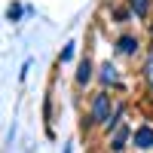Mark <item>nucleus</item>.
Listing matches in <instances>:
<instances>
[{
	"label": "nucleus",
	"instance_id": "obj_9",
	"mask_svg": "<svg viewBox=\"0 0 153 153\" xmlns=\"http://www.w3.org/2000/svg\"><path fill=\"white\" fill-rule=\"evenodd\" d=\"M71 58H74V46H68L65 52H61V61H71Z\"/></svg>",
	"mask_w": 153,
	"mask_h": 153
},
{
	"label": "nucleus",
	"instance_id": "obj_3",
	"mask_svg": "<svg viewBox=\"0 0 153 153\" xmlns=\"http://www.w3.org/2000/svg\"><path fill=\"white\" fill-rule=\"evenodd\" d=\"M117 49L123 55H132V52H138V37H132V34H126V37H120V43H117Z\"/></svg>",
	"mask_w": 153,
	"mask_h": 153
},
{
	"label": "nucleus",
	"instance_id": "obj_2",
	"mask_svg": "<svg viewBox=\"0 0 153 153\" xmlns=\"http://www.w3.org/2000/svg\"><path fill=\"white\" fill-rule=\"evenodd\" d=\"M135 147H138V150H150V147H153V129H150V126L135 129Z\"/></svg>",
	"mask_w": 153,
	"mask_h": 153
},
{
	"label": "nucleus",
	"instance_id": "obj_4",
	"mask_svg": "<svg viewBox=\"0 0 153 153\" xmlns=\"http://www.w3.org/2000/svg\"><path fill=\"white\" fill-rule=\"evenodd\" d=\"M126 138H129V126H120V129L113 132V141H110V147H113V150H123V147H126Z\"/></svg>",
	"mask_w": 153,
	"mask_h": 153
},
{
	"label": "nucleus",
	"instance_id": "obj_10",
	"mask_svg": "<svg viewBox=\"0 0 153 153\" xmlns=\"http://www.w3.org/2000/svg\"><path fill=\"white\" fill-rule=\"evenodd\" d=\"M65 153H71V147H68V150H65Z\"/></svg>",
	"mask_w": 153,
	"mask_h": 153
},
{
	"label": "nucleus",
	"instance_id": "obj_8",
	"mask_svg": "<svg viewBox=\"0 0 153 153\" xmlns=\"http://www.w3.org/2000/svg\"><path fill=\"white\" fill-rule=\"evenodd\" d=\"M144 74H147V83H150V92H153V52H150V58H147V68H144Z\"/></svg>",
	"mask_w": 153,
	"mask_h": 153
},
{
	"label": "nucleus",
	"instance_id": "obj_5",
	"mask_svg": "<svg viewBox=\"0 0 153 153\" xmlns=\"http://www.w3.org/2000/svg\"><path fill=\"white\" fill-rule=\"evenodd\" d=\"M89 76H92V65H89V58H83V61H80V71H76V83L86 86Z\"/></svg>",
	"mask_w": 153,
	"mask_h": 153
},
{
	"label": "nucleus",
	"instance_id": "obj_6",
	"mask_svg": "<svg viewBox=\"0 0 153 153\" xmlns=\"http://www.w3.org/2000/svg\"><path fill=\"white\" fill-rule=\"evenodd\" d=\"M129 9L135 12V16H147V12H150V0H129Z\"/></svg>",
	"mask_w": 153,
	"mask_h": 153
},
{
	"label": "nucleus",
	"instance_id": "obj_7",
	"mask_svg": "<svg viewBox=\"0 0 153 153\" xmlns=\"http://www.w3.org/2000/svg\"><path fill=\"white\" fill-rule=\"evenodd\" d=\"M101 80H104V83H113V80H117V68H113L110 61H107L104 68H101Z\"/></svg>",
	"mask_w": 153,
	"mask_h": 153
},
{
	"label": "nucleus",
	"instance_id": "obj_1",
	"mask_svg": "<svg viewBox=\"0 0 153 153\" xmlns=\"http://www.w3.org/2000/svg\"><path fill=\"white\" fill-rule=\"evenodd\" d=\"M110 120V95L98 92L92 98V123H107Z\"/></svg>",
	"mask_w": 153,
	"mask_h": 153
}]
</instances>
